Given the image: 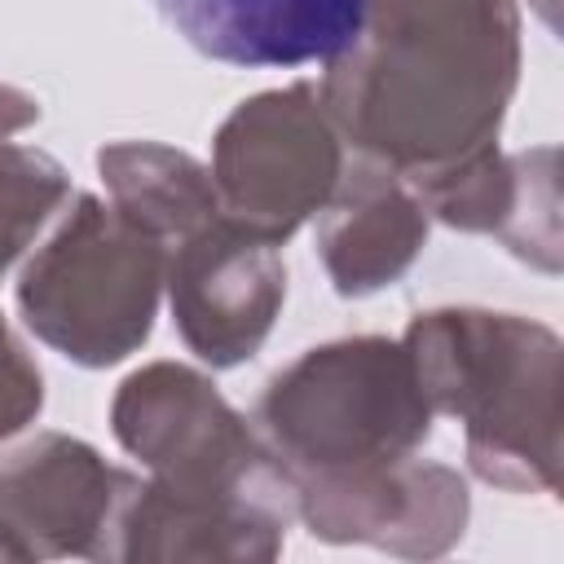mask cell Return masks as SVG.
<instances>
[{"label":"cell","instance_id":"1","mask_svg":"<svg viewBox=\"0 0 564 564\" xmlns=\"http://www.w3.org/2000/svg\"><path fill=\"white\" fill-rule=\"evenodd\" d=\"M322 110L344 145L414 181L494 145L520 84L516 0H366L322 62Z\"/></svg>","mask_w":564,"mask_h":564},{"label":"cell","instance_id":"2","mask_svg":"<svg viewBox=\"0 0 564 564\" xmlns=\"http://www.w3.org/2000/svg\"><path fill=\"white\" fill-rule=\"evenodd\" d=\"M432 414L463 423L467 467L507 494L560 489V335L498 308H427L401 335Z\"/></svg>","mask_w":564,"mask_h":564},{"label":"cell","instance_id":"3","mask_svg":"<svg viewBox=\"0 0 564 564\" xmlns=\"http://www.w3.org/2000/svg\"><path fill=\"white\" fill-rule=\"evenodd\" d=\"M432 419L405 344L348 335L304 348L282 366L264 383L251 423L291 485H308L419 454L432 436Z\"/></svg>","mask_w":564,"mask_h":564},{"label":"cell","instance_id":"4","mask_svg":"<svg viewBox=\"0 0 564 564\" xmlns=\"http://www.w3.org/2000/svg\"><path fill=\"white\" fill-rule=\"evenodd\" d=\"M167 247L110 198L75 194L57 229L18 278L26 330L75 366L106 370L132 357L163 304Z\"/></svg>","mask_w":564,"mask_h":564},{"label":"cell","instance_id":"5","mask_svg":"<svg viewBox=\"0 0 564 564\" xmlns=\"http://www.w3.org/2000/svg\"><path fill=\"white\" fill-rule=\"evenodd\" d=\"M110 432L159 489L229 507L269 524H295V485L220 388L181 361L132 370L110 401Z\"/></svg>","mask_w":564,"mask_h":564},{"label":"cell","instance_id":"6","mask_svg":"<svg viewBox=\"0 0 564 564\" xmlns=\"http://www.w3.org/2000/svg\"><path fill=\"white\" fill-rule=\"evenodd\" d=\"M207 167L225 216L282 247L330 203L348 163L317 84L300 79L238 101L212 137Z\"/></svg>","mask_w":564,"mask_h":564},{"label":"cell","instance_id":"7","mask_svg":"<svg viewBox=\"0 0 564 564\" xmlns=\"http://www.w3.org/2000/svg\"><path fill=\"white\" fill-rule=\"evenodd\" d=\"M141 476L66 432L0 449V560L115 564L119 516Z\"/></svg>","mask_w":564,"mask_h":564},{"label":"cell","instance_id":"8","mask_svg":"<svg viewBox=\"0 0 564 564\" xmlns=\"http://www.w3.org/2000/svg\"><path fill=\"white\" fill-rule=\"evenodd\" d=\"M163 295L185 348L212 370H234L260 352L282 313L286 260L273 242L216 216L167 247Z\"/></svg>","mask_w":564,"mask_h":564},{"label":"cell","instance_id":"9","mask_svg":"<svg viewBox=\"0 0 564 564\" xmlns=\"http://www.w3.org/2000/svg\"><path fill=\"white\" fill-rule=\"evenodd\" d=\"M295 520L335 546H375L405 560L454 551L471 520L467 480L432 458H401L344 480L295 485Z\"/></svg>","mask_w":564,"mask_h":564},{"label":"cell","instance_id":"10","mask_svg":"<svg viewBox=\"0 0 564 564\" xmlns=\"http://www.w3.org/2000/svg\"><path fill=\"white\" fill-rule=\"evenodd\" d=\"M410 185L432 220L458 234H494L516 260L560 273V181L551 145L502 154L494 141Z\"/></svg>","mask_w":564,"mask_h":564},{"label":"cell","instance_id":"11","mask_svg":"<svg viewBox=\"0 0 564 564\" xmlns=\"http://www.w3.org/2000/svg\"><path fill=\"white\" fill-rule=\"evenodd\" d=\"M427 225L432 216L405 176L357 159L317 212V256L330 286L344 300L392 286L427 247Z\"/></svg>","mask_w":564,"mask_h":564},{"label":"cell","instance_id":"12","mask_svg":"<svg viewBox=\"0 0 564 564\" xmlns=\"http://www.w3.org/2000/svg\"><path fill=\"white\" fill-rule=\"evenodd\" d=\"M203 57L225 66H304L335 57L366 0H150Z\"/></svg>","mask_w":564,"mask_h":564},{"label":"cell","instance_id":"13","mask_svg":"<svg viewBox=\"0 0 564 564\" xmlns=\"http://www.w3.org/2000/svg\"><path fill=\"white\" fill-rule=\"evenodd\" d=\"M286 546V529L229 511V507H212V502H194V498H176L167 489H159L154 480H137L123 516H119V533H115V564H181V560H198V564H269L278 560Z\"/></svg>","mask_w":564,"mask_h":564},{"label":"cell","instance_id":"14","mask_svg":"<svg viewBox=\"0 0 564 564\" xmlns=\"http://www.w3.org/2000/svg\"><path fill=\"white\" fill-rule=\"evenodd\" d=\"M97 172L110 203L163 247L225 216L212 167L163 141H110L97 150Z\"/></svg>","mask_w":564,"mask_h":564},{"label":"cell","instance_id":"15","mask_svg":"<svg viewBox=\"0 0 564 564\" xmlns=\"http://www.w3.org/2000/svg\"><path fill=\"white\" fill-rule=\"evenodd\" d=\"M66 198L70 176L53 154L0 137V278L26 256Z\"/></svg>","mask_w":564,"mask_h":564},{"label":"cell","instance_id":"16","mask_svg":"<svg viewBox=\"0 0 564 564\" xmlns=\"http://www.w3.org/2000/svg\"><path fill=\"white\" fill-rule=\"evenodd\" d=\"M44 410V375L0 313V441L26 432Z\"/></svg>","mask_w":564,"mask_h":564},{"label":"cell","instance_id":"17","mask_svg":"<svg viewBox=\"0 0 564 564\" xmlns=\"http://www.w3.org/2000/svg\"><path fill=\"white\" fill-rule=\"evenodd\" d=\"M40 119V101L13 84H0V137H13Z\"/></svg>","mask_w":564,"mask_h":564}]
</instances>
